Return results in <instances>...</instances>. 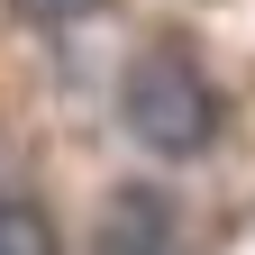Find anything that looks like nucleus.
I'll return each instance as SVG.
<instances>
[{"instance_id": "7ed1b4c3", "label": "nucleus", "mask_w": 255, "mask_h": 255, "mask_svg": "<svg viewBox=\"0 0 255 255\" xmlns=\"http://www.w3.org/2000/svg\"><path fill=\"white\" fill-rule=\"evenodd\" d=\"M9 9H18L27 27H73V18H91V9H110V0H9Z\"/></svg>"}, {"instance_id": "f257e3e1", "label": "nucleus", "mask_w": 255, "mask_h": 255, "mask_svg": "<svg viewBox=\"0 0 255 255\" xmlns=\"http://www.w3.org/2000/svg\"><path fill=\"white\" fill-rule=\"evenodd\" d=\"M119 119H128V137L146 155L182 164V155H201L219 137V91H210V73L182 46H146L128 64V82H119Z\"/></svg>"}, {"instance_id": "f03ea898", "label": "nucleus", "mask_w": 255, "mask_h": 255, "mask_svg": "<svg viewBox=\"0 0 255 255\" xmlns=\"http://www.w3.org/2000/svg\"><path fill=\"white\" fill-rule=\"evenodd\" d=\"M0 255H55L46 210H27V201H0Z\"/></svg>"}]
</instances>
